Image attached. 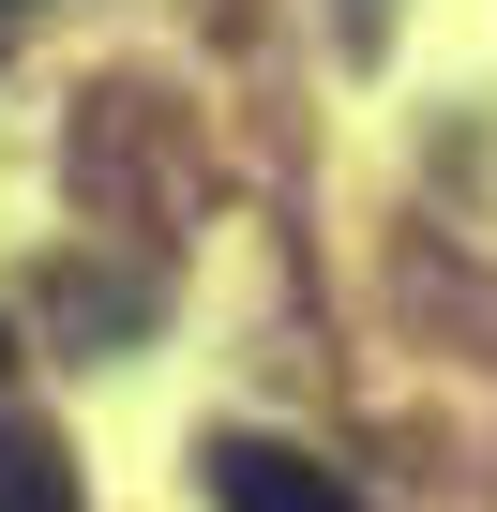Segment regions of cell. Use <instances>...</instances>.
I'll return each instance as SVG.
<instances>
[{
	"mask_svg": "<svg viewBox=\"0 0 497 512\" xmlns=\"http://www.w3.org/2000/svg\"><path fill=\"white\" fill-rule=\"evenodd\" d=\"M211 512H362V482L287 437H211Z\"/></svg>",
	"mask_w": 497,
	"mask_h": 512,
	"instance_id": "cell-1",
	"label": "cell"
},
{
	"mask_svg": "<svg viewBox=\"0 0 497 512\" xmlns=\"http://www.w3.org/2000/svg\"><path fill=\"white\" fill-rule=\"evenodd\" d=\"M0 512H76V452L46 422H0Z\"/></svg>",
	"mask_w": 497,
	"mask_h": 512,
	"instance_id": "cell-2",
	"label": "cell"
}]
</instances>
